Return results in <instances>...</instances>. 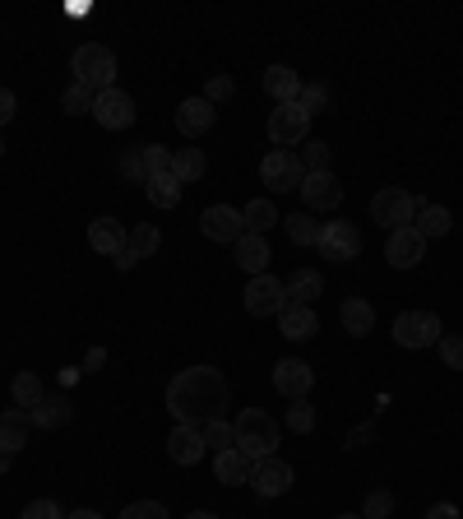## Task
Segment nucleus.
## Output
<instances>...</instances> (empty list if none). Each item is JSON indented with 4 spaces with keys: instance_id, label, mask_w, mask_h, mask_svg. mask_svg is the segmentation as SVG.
<instances>
[{
    "instance_id": "1",
    "label": "nucleus",
    "mask_w": 463,
    "mask_h": 519,
    "mask_svg": "<svg viewBox=\"0 0 463 519\" xmlns=\"http://www.w3.org/2000/svg\"><path fill=\"white\" fill-rule=\"evenodd\" d=\"M232 404V385L218 367H186L176 371L172 385H167V413L176 418V427H195L204 422H218Z\"/></svg>"
},
{
    "instance_id": "2",
    "label": "nucleus",
    "mask_w": 463,
    "mask_h": 519,
    "mask_svg": "<svg viewBox=\"0 0 463 519\" xmlns=\"http://www.w3.org/2000/svg\"><path fill=\"white\" fill-rule=\"evenodd\" d=\"M232 431H237V450L251 459H269L278 450V422L264 413V408H241L237 422H232Z\"/></svg>"
},
{
    "instance_id": "3",
    "label": "nucleus",
    "mask_w": 463,
    "mask_h": 519,
    "mask_svg": "<svg viewBox=\"0 0 463 519\" xmlns=\"http://www.w3.org/2000/svg\"><path fill=\"white\" fill-rule=\"evenodd\" d=\"M70 70H75V84L102 93V89H116V51L102 47V42H84V47L70 56Z\"/></svg>"
},
{
    "instance_id": "4",
    "label": "nucleus",
    "mask_w": 463,
    "mask_h": 519,
    "mask_svg": "<svg viewBox=\"0 0 463 519\" xmlns=\"http://www.w3.org/2000/svg\"><path fill=\"white\" fill-rule=\"evenodd\" d=\"M315 251L334 260V265H348L362 255V228L348 223V218H334V223H320V241H315Z\"/></svg>"
},
{
    "instance_id": "5",
    "label": "nucleus",
    "mask_w": 463,
    "mask_h": 519,
    "mask_svg": "<svg viewBox=\"0 0 463 519\" xmlns=\"http://www.w3.org/2000/svg\"><path fill=\"white\" fill-rule=\"evenodd\" d=\"M389 334H394L399 348H436L445 339V325H440L436 311H403Z\"/></svg>"
},
{
    "instance_id": "6",
    "label": "nucleus",
    "mask_w": 463,
    "mask_h": 519,
    "mask_svg": "<svg viewBox=\"0 0 463 519\" xmlns=\"http://www.w3.org/2000/svg\"><path fill=\"white\" fill-rule=\"evenodd\" d=\"M417 209H422V204H417L403 186H385V190H376V195H371V218H376L380 228H389V232L408 228V223L417 218Z\"/></svg>"
},
{
    "instance_id": "7",
    "label": "nucleus",
    "mask_w": 463,
    "mask_h": 519,
    "mask_svg": "<svg viewBox=\"0 0 463 519\" xmlns=\"http://www.w3.org/2000/svg\"><path fill=\"white\" fill-rule=\"evenodd\" d=\"M260 181L269 186V195H288V190H301L306 181V167L292 149H269L260 163Z\"/></svg>"
},
{
    "instance_id": "8",
    "label": "nucleus",
    "mask_w": 463,
    "mask_h": 519,
    "mask_svg": "<svg viewBox=\"0 0 463 519\" xmlns=\"http://www.w3.org/2000/svg\"><path fill=\"white\" fill-rule=\"evenodd\" d=\"M241 306H246V316L269 320V316H278V311L288 306V288H283V279H274V274H260V279L246 283Z\"/></svg>"
},
{
    "instance_id": "9",
    "label": "nucleus",
    "mask_w": 463,
    "mask_h": 519,
    "mask_svg": "<svg viewBox=\"0 0 463 519\" xmlns=\"http://www.w3.org/2000/svg\"><path fill=\"white\" fill-rule=\"evenodd\" d=\"M306 135H311V112L301 102H288V107H274L269 112V140H274V149L306 144Z\"/></svg>"
},
{
    "instance_id": "10",
    "label": "nucleus",
    "mask_w": 463,
    "mask_h": 519,
    "mask_svg": "<svg viewBox=\"0 0 463 519\" xmlns=\"http://www.w3.org/2000/svg\"><path fill=\"white\" fill-rule=\"evenodd\" d=\"M93 121H98L102 130H130L139 121L135 98H130L126 89H102L98 102H93Z\"/></svg>"
},
{
    "instance_id": "11",
    "label": "nucleus",
    "mask_w": 463,
    "mask_h": 519,
    "mask_svg": "<svg viewBox=\"0 0 463 519\" xmlns=\"http://www.w3.org/2000/svg\"><path fill=\"white\" fill-rule=\"evenodd\" d=\"M200 232L209 241H227V246H237L241 237H246V218H241V209H232V204H209L200 214Z\"/></svg>"
},
{
    "instance_id": "12",
    "label": "nucleus",
    "mask_w": 463,
    "mask_h": 519,
    "mask_svg": "<svg viewBox=\"0 0 463 519\" xmlns=\"http://www.w3.org/2000/svg\"><path fill=\"white\" fill-rule=\"evenodd\" d=\"M292 482H297V473H292V464H283L278 455L255 459L251 464V487L264 496V501H269V496H288Z\"/></svg>"
},
{
    "instance_id": "13",
    "label": "nucleus",
    "mask_w": 463,
    "mask_h": 519,
    "mask_svg": "<svg viewBox=\"0 0 463 519\" xmlns=\"http://www.w3.org/2000/svg\"><path fill=\"white\" fill-rule=\"evenodd\" d=\"M385 260L394 269H417L426 260V237L408 223V228H399V232H389V241H385Z\"/></svg>"
},
{
    "instance_id": "14",
    "label": "nucleus",
    "mask_w": 463,
    "mask_h": 519,
    "mask_svg": "<svg viewBox=\"0 0 463 519\" xmlns=\"http://www.w3.org/2000/svg\"><path fill=\"white\" fill-rule=\"evenodd\" d=\"M301 200H306V209H315V214H329V209L343 204V181H338L334 172H306Z\"/></svg>"
},
{
    "instance_id": "15",
    "label": "nucleus",
    "mask_w": 463,
    "mask_h": 519,
    "mask_svg": "<svg viewBox=\"0 0 463 519\" xmlns=\"http://www.w3.org/2000/svg\"><path fill=\"white\" fill-rule=\"evenodd\" d=\"M311 385H315V371L306 367L301 357H283V362L274 367V390L283 394V399H292V404H297V399H306V394H311Z\"/></svg>"
},
{
    "instance_id": "16",
    "label": "nucleus",
    "mask_w": 463,
    "mask_h": 519,
    "mask_svg": "<svg viewBox=\"0 0 463 519\" xmlns=\"http://www.w3.org/2000/svg\"><path fill=\"white\" fill-rule=\"evenodd\" d=\"M213 121H218V107H213L209 98H186L181 107H176V130L186 135V140H200L204 130H213Z\"/></svg>"
},
{
    "instance_id": "17",
    "label": "nucleus",
    "mask_w": 463,
    "mask_h": 519,
    "mask_svg": "<svg viewBox=\"0 0 463 519\" xmlns=\"http://www.w3.org/2000/svg\"><path fill=\"white\" fill-rule=\"evenodd\" d=\"M126 237H130V228L121 223V218H112V214H102V218L88 223V246H93L98 255H112V260H116V251L126 246Z\"/></svg>"
},
{
    "instance_id": "18",
    "label": "nucleus",
    "mask_w": 463,
    "mask_h": 519,
    "mask_svg": "<svg viewBox=\"0 0 463 519\" xmlns=\"http://www.w3.org/2000/svg\"><path fill=\"white\" fill-rule=\"evenodd\" d=\"M278 330H283V339L306 343V339H315V330H320V316H315V306L288 302L283 311H278Z\"/></svg>"
},
{
    "instance_id": "19",
    "label": "nucleus",
    "mask_w": 463,
    "mask_h": 519,
    "mask_svg": "<svg viewBox=\"0 0 463 519\" xmlns=\"http://www.w3.org/2000/svg\"><path fill=\"white\" fill-rule=\"evenodd\" d=\"M260 84H264V93H269L278 107H288V102L301 98V75L292 70V65H269V70L260 75Z\"/></svg>"
},
{
    "instance_id": "20",
    "label": "nucleus",
    "mask_w": 463,
    "mask_h": 519,
    "mask_svg": "<svg viewBox=\"0 0 463 519\" xmlns=\"http://www.w3.org/2000/svg\"><path fill=\"white\" fill-rule=\"evenodd\" d=\"M232 251H237V265L246 269L251 279L269 274V260H274V251H269V237H255V232H246V237H241Z\"/></svg>"
},
{
    "instance_id": "21",
    "label": "nucleus",
    "mask_w": 463,
    "mask_h": 519,
    "mask_svg": "<svg viewBox=\"0 0 463 519\" xmlns=\"http://www.w3.org/2000/svg\"><path fill=\"white\" fill-rule=\"evenodd\" d=\"M167 459H172V464H181V469H195V464L204 459L200 431H195V427H176L172 436H167Z\"/></svg>"
},
{
    "instance_id": "22",
    "label": "nucleus",
    "mask_w": 463,
    "mask_h": 519,
    "mask_svg": "<svg viewBox=\"0 0 463 519\" xmlns=\"http://www.w3.org/2000/svg\"><path fill=\"white\" fill-rule=\"evenodd\" d=\"M338 320H343V334L366 339V334L376 330V306L366 302V297H348V302L338 306Z\"/></svg>"
},
{
    "instance_id": "23",
    "label": "nucleus",
    "mask_w": 463,
    "mask_h": 519,
    "mask_svg": "<svg viewBox=\"0 0 463 519\" xmlns=\"http://www.w3.org/2000/svg\"><path fill=\"white\" fill-rule=\"evenodd\" d=\"M28 431H33V418H28L24 408H5V413H0V450L19 455L28 445Z\"/></svg>"
},
{
    "instance_id": "24",
    "label": "nucleus",
    "mask_w": 463,
    "mask_h": 519,
    "mask_svg": "<svg viewBox=\"0 0 463 519\" xmlns=\"http://www.w3.org/2000/svg\"><path fill=\"white\" fill-rule=\"evenodd\" d=\"M251 455H241L237 445L223 450V455H213V478L223 482V487H237V482H251Z\"/></svg>"
},
{
    "instance_id": "25",
    "label": "nucleus",
    "mask_w": 463,
    "mask_h": 519,
    "mask_svg": "<svg viewBox=\"0 0 463 519\" xmlns=\"http://www.w3.org/2000/svg\"><path fill=\"white\" fill-rule=\"evenodd\" d=\"M28 418H33V427L56 431V427H70V422H75V408H70V399H65V394H47V399H42V404L33 408Z\"/></svg>"
},
{
    "instance_id": "26",
    "label": "nucleus",
    "mask_w": 463,
    "mask_h": 519,
    "mask_svg": "<svg viewBox=\"0 0 463 519\" xmlns=\"http://www.w3.org/2000/svg\"><path fill=\"white\" fill-rule=\"evenodd\" d=\"M413 228L422 232L426 241H431V237H450L454 214L445 209V204H422V209H417V218H413Z\"/></svg>"
},
{
    "instance_id": "27",
    "label": "nucleus",
    "mask_w": 463,
    "mask_h": 519,
    "mask_svg": "<svg viewBox=\"0 0 463 519\" xmlns=\"http://www.w3.org/2000/svg\"><path fill=\"white\" fill-rule=\"evenodd\" d=\"M283 288H288V302L311 306L315 297L325 292V279H320V269H297V274H292V279L283 283Z\"/></svg>"
},
{
    "instance_id": "28",
    "label": "nucleus",
    "mask_w": 463,
    "mask_h": 519,
    "mask_svg": "<svg viewBox=\"0 0 463 519\" xmlns=\"http://www.w3.org/2000/svg\"><path fill=\"white\" fill-rule=\"evenodd\" d=\"M204 172H209V158H204L200 149H172V177L181 181V186L200 181Z\"/></svg>"
},
{
    "instance_id": "29",
    "label": "nucleus",
    "mask_w": 463,
    "mask_h": 519,
    "mask_svg": "<svg viewBox=\"0 0 463 519\" xmlns=\"http://www.w3.org/2000/svg\"><path fill=\"white\" fill-rule=\"evenodd\" d=\"M10 394H14V408H24V413H33V408L47 399V390H42V380L33 376V371H19L14 385H10Z\"/></svg>"
},
{
    "instance_id": "30",
    "label": "nucleus",
    "mask_w": 463,
    "mask_h": 519,
    "mask_svg": "<svg viewBox=\"0 0 463 519\" xmlns=\"http://www.w3.org/2000/svg\"><path fill=\"white\" fill-rule=\"evenodd\" d=\"M241 218H246V232H255V237H269V228L283 223L278 209H274V200H251L246 209H241Z\"/></svg>"
},
{
    "instance_id": "31",
    "label": "nucleus",
    "mask_w": 463,
    "mask_h": 519,
    "mask_svg": "<svg viewBox=\"0 0 463 519\" xmlns=\"http://www.w3.org/2000/svg\"><path fill=\"white\" fill-rule=\"evenodd\" d=\"M158 246H163V232L153 228V223H135V228H130L126 251L135 255V260H149V255L158 251Z\"/></svg>"
},
{
    "instance_id": "32",
    "label": "nucleus",
    "mask_w": 463,
    "mask_h": 519,
    "mask_svg": "<svg viewBox=\"0 0 463 519\" xmlns=\"http://www.w3.org/2000/svg\"><path fill=\"white\" fill-rule=\"evenodd\" d=\"M144 195H149L153 209H176L181 204V181L167 172V177H153L149 186H144Z\"/></svg>"
},
{
    "instance_id": "33",
    "label": "nucleus",
    "mask_w": 463,
    "mask_h": 519,
    "mask_svg": "<svg viewBox=\"0 0 463 519\" xmlns=\"http://www.w3.org/2000/svg\"><path fill=\"white\" fill-rule=\"evenodd\" d=\"M200 441H204V450L223 455V450L237 445V431H232V422H227V418H218V422H204V427H200Z\"/></svg>"
},
{
    "instance_id": "34",
    "label": "nucleus",
    "mask_w": 463,
    "mask_h": 519,
    "mask_svg": "<svg viewBox=\"0 0 463 519\" xmlns=\"http://www.w3.org/2000/svg\"><path fill=\"white\" fill-rule=\"evenodd\" d=\"M283 228H288V237L297 241V246H315V241H320V223H315L306 209L292 214V218H283Z\"/></svg>"
},
{
    "instance_id": "35",
    "label": "nucleus",
    "mask_w": 463,
    "mask_h": 519,
    "mask_svg": "<svg viewBox=\"0 0 463 519\" xmlns=\"http://www.w3.org/2000/svg\"><path fill=\"white\" fill-rule=\"evenodd\" d=\"M139 153H144V172H149V181L172 172V149H163V144H139Z\"/></svg>"
},
{
    "instance_id": "36",
    "label": "nucleus",
    "mask_w": 463,
    "mask_h": 519,
    "mask_svg": "<svg viewBox=\"0 0 463 519\" xmlns=\"http://www.w3.org/2000/svg\"><path fill=\"white\" fill-rule=\"evenodd\" d=\"M93 102H98V93L93 89H84V84H70V89L61 93V107L70 116H84V112H93Z\"/></svg>"
},
{
    "instance_id": "37",
    "label": "nucleus",
    "mask_w": 463,
    "mask_h": 519,
    "mask_svg": "<svg viewBox=\"0 0 463 519\" xmlns=\"http://www.w3.org/2000/svg\"><path fill=\"white\" fill-rule=\"evenodd\" d=\"M329 163H334V149H329L325 140H306L301 167H306V172H329Z\"/></svg>"
},
{
    "instance_id": "38",
    "label": "nucleus",
    "mask_w": 463,
    "mask_h": 519,
    "mask_svg": "<svg viewBox=\"0 0 463 519\" xmlns=\"http://www.w3.org/2000/svg\"><path fill=\"white\" fill-rule=\"evenodd\" d=\"M301 107L311 116H320V112H329V102H334V93H329V84H301Z\"/></svg>"
},
{
    "instance_id": "39",
    "label": "nucleus",
    "mask_w": 463,
    "mask_h": 519,
    "mask_svg": "<svg viewBox=\"0 0 463 519\" xmlns=\"http://www.w3.org/2000/svg\"><path fill=\"white\" fill-rule=\"evenodd\" d=\"M288 427L297 431V436H311L315 431V408L306 404V399H297V404L288 408Z\"/></svg>"
},
{
    "instance_id": "40",
    "label": "nucleus",
    "mask_w": 463,
    "mask_h": 519,
    "mask_svg": "<svg viewBox=\"0 0 463 519\" xmlns=\"http://www.w3.org/2000/svg\"><path fill=\"white\" fill-rule=\"evenodd\" d=\"M389 515H394V492H385V487H380V492L366 496L362 519H389Z\"/></svg>"
},
{
    "instance_id": "41",
    "label": "nucleus",
    "mask_w": 463,
    "mask_h": 519,
    "mask_svg": "<svg viewBox=\"0 0 463 519\" xmlns=\"http://www.w3.org/2000/svg\"><path fill=\"white\" fill-rule=\"evenodd\" d=\"M121 177L135 181V186H149V172H144V153H139V149L121 153Z\"/></svg>"
},
{
    "instance_id": "42",
    "label": "nucleus",
    "mask_w": 463,
    "mask_h": 519,
    "mask_svg": "<svg viewBox=\"0 0 463 519\" xmlns=\"http://www.w3.org/2000/svg\"><path fill=\"white\" fill-rule=\"evenodd\" d=\"M436 348H440V357H445V367H450V371H463V339H459V334H445Z\"/></svg>"
},
{
    "instance_id": "43",
    "label": "nucleus",
    "mask_w": 463,
    "mask_h": 519,
    "mask_svg": "<svg viewBox=\"0 0 463 519\" xmlns=\"http://www.w3.org/2000/svg\"><path fill=\"white\" fill-rule=\"evenodd\" d=\"M121 519H167V510H163V501H130L121 510Z\"/></svg>"
},
{
    "instance_id": "44",
    "label": "nucleus",
    "mask_w": 463,
    "mask_h": 519,
    "mask_svg": "<svg viewBox=\"0 0 463 519\" xmlns=\"http://www.w3.org/2000/svg\"><path fill=\"white\" fill-rule=\"evenodd\" d=\"M232 93H237V84H232V75H213L209 84H204V98H209L213 107H218V102H227V98H232Z\"/></svg>"
},
{
    "instance_id": "45",
    "label": "nucleus",
    "mask_w": 463,
    "mask_h": 519,
    "mask_svg": "<svg viewBox=\"0 0 463 519\" xmlns=\"http://www.w3.org/2000/svg\"><path fill=\"white\" fill-rule=\"evenodd\" d=\"M19 519H65V510L51 501V496H42V501H28L24 506V515Z\"/></svg>"
},
{
    "instance_id": "46",
    "label": "nucleus",
    "mask_w": 463,
    "mask_h": 519,
    "mask_svg": "<svg viewBox=\"0 0 463 519\" xmlns=\"http://www.w3.org/2000/svg\"><path fill=\"white\" fill-rule=\"evenodd\" d=\"M14 112H19V102H14V93H10V89H0V126H10Z\"/></svg>"
},
{
    "instance_id": "47",
    "label": "nucleus",
    "mask_w": 463,
    "mask_h": 519,
    "mask_svg": "<svg viewBox=\"0 0 463 519\" xmlns=\"http://www.w3.org/2000/svg\"><path fill=\"white\" fill-rule=\"evenodd\" d=\"M426 519H463V515H459V506H450V501H440V506L426 510Z\"/></svg>"
},
{
    "instance_id": "48",
    "label": "nucleus",
    "mask_w": 463,
    "mask_h": 519,
    "mask_svg": "<svg viewBox=\"0 0 463 519\" xmlns=\"http://www.w3.org/2000/svg\"><path fill=\"white\" fill-rule=\"evenodd\" d=\"M102 362H107V348H88L84 371H102Z\"/></svg>"
},
{
    "instance_id": "49",
    "label": "nucleus",
    "mask_w": 463,
    "mask_h": 519,
    "mask_svg": "<svg viewBox=\"0 0 463 519\" xmlns=\"http://www.w3.org/2000/svg\"><path fill=\"white\" fill-rule=\"evenodd\" d=\"M112 265H116V269H121V274H126V269H135V265H139V260H135V255H130V251H126V246H121V251H116V260H112Z\"/></svg>"
},
{
    "instance_id": "50",
    "label": "nucleus",
    "mask_w": 463,
    "mask_h": 519,
    "mask_svg": "<svg viewBox=\"0 0 463 519\" xmlns=\"http://www.w3.org/2000/svg\"><path fill=\"white\" fill-rule=\"evenodd\" d=\"M65 519H102V515H98V510H70Z\"/></svg>"
},
{
    "instance_id": "51",
    "label": "nucleus",
    "mask_w": 463,
    "mask_h": 519,
    "mask_svg": "<svg viewBox=\"0 0 463 519\" xmlns=\"http://www.w3.org/2000/svg\"><path fill=\"white\" fill-rule=\"evenodd\" d=\"M10 464H14V455L10 450H0V473H10Z\"/></svg>"
},
{
    "instance_id": "52",
    "label": "nucleus",
    "mask_w": 463,
    "mask_h": 519,
    "mask_svg": "<svg viewBox=\"0 0 463 519\" xmlns=\"http://www.w3.org/2000/svg\"><path fill=\"white\" fill-rule=\"evenodd\" d=\"M186 519H218V515H213V510H190Z\"/></svg>"
},
{
    "instance_id": "53",
    "label": "nucleus",
    "mask_w": 463,
    "mask_h": 519,
    "mask_svg": "<svg viewBox=\"0 0 463 519\" xmlns=\"http://www.w3.org/2000/svg\"><path fill=\"white\" fill-rule=\"evenodd\" d=\"M334 519H362V515H334Z\"/></svg>"
},
{
    "instance_id": "54",
    "label": "nucleus",
    "mask_w": 463,
    "mask_h": 519,
    "mask_svg": "<svg viewBox=\"0 0 463 519\" xmlns=\"http://www.w3.org/2000/svg\"><path fill=\"white\" fill-rule=\"evenodd\" d=\"M0 153H5V140H0Z\"/></svg>"
}]
</instances>
